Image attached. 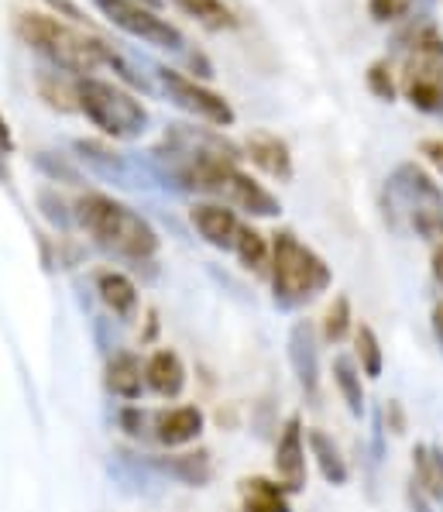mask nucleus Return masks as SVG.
<instances>
[{
    "mask_svg": "<svg viewBox=\"0 0 443 512\" xmlns=\"http://www.w3.org/2000/svg\"><path fill=\"white\" fill-rule=\"evenodd\" d=\"M189 220H193L196 234L220 251H234L237 238H241V227H244L241 217L234 214V207H227V203H196V207L189 210Z\"/></svg>",
    "mask_w": 443,
    "mask_h": 512,
    "instance_id": "10",
    "label": "nucleus"
},
{
    "mask_svg": "<svg viewBox=\"0 0 443 512\" xmlns=\"http://www.w3.org/2000/svg\"><path fill=\"white\" fill-rule=\"evenodd\" d=\"M76 224L104 251L128 262H148L158 251V234L128 203L107 193H83L76 200Z\"/></svg>",
    "mask_w": 443,
    "mask_h": 512,
    "instance_id": "2",
    "label": "nucleus"
},
{
    "mask_svg": "<svg viewBox=\"0 0 443 512\" xmlns=\"http://www.w3.org/2000/svg\"><path fill=\"white\" fill-rule=\"evenodd\" d=\"M18 38L35 49L42 59H49L55 69H66L73 73L76 80L79 76H93L100 66H110L114 73H121L124 80L131 86H141L145 90V80L128 66V59H121L107 42L100 38H90L86 31H79L66 21L52 18V14H38V11H25L18 14Z\"/></svg>",
    "mask_w": 443,
    "mask_h": 512,
    "instance_id": "1",
    "label": "nucleus"
},
{
    "mask_svg": "<svg viewBox=\"0 0 443 512\" xmlns=\"http://www.w3.org/2000/svg\"><path fill=\"white\" fill-rule=\"evenodd\" d=\"M97 11L104 14L114 28H121L124 35L138 38V42L152 45L162 52H183L186 38L176 25H169L165 18H158L155 7H148L145 0H93Z\"/></svg>",
    "mask_w": 443,
    "mask_h": 512,
    "instance_id": "7",
    "label": "nucleus"
},
{
    "mask_svg": "<svg viewBox=\"0 0 443 512\" xmlns=\"http://www.w3.org/2000/svg\"><path fill=\"white\" fill-rule=\"evenodd\" d=\"M73 100L79 114L107 138L131 141L148 131V110L121 83L100 80V76H79L73 80Z\"/></svg>",
    "mask_w": 443,
    "mask_h": 512,
    "instance_id": "4",
    "label": "nucleus"
},
{
    "mask_svg": "<svg viewBox=\"0 0 443 512\" xmlns=\"http://www.w3.org/2000/svg\"><path fill=\"white\" fill-rule=\"evenodd\" d=\"M268 272H272V299L279 310H299L310 299L327 293L330 282H334L330 265L292 231L275 234Z\"/></svg>",
    "mask_w": 443,
    "mask_h": 512,
    "instance_id": "3",
    "label": "nucleus"
},
{
    "mask_svg": "<svg viewBox=\"0 0 443 512\" xmlns=\"http://www.w3.org/2000/svg\"><path fill=\"white\" fill-rule=\"evenodd\" d=\"M385 416H389V420H392V430H395V433L406 430V416H402L399 403H389V406H385Z\"/></svg>",
    "mask_w": 443,
    "mask_h": 512,
    "instance_id": "31",
    "label": "nucleus"
},
{
    "mask_svg": "<svg viewBox=\"0 0 443 512\" xmlns=\"http://www.w3.org/2000/svg\"><path fill=\"white\" fill-rule=\"evenodd\" d=\"M158 471L183 485H207L213 475V464L207 454H176V458H158Z\"/></svg>",
    "mask_w": 443,
    "mask_h": 512,
    "instance_id": "22",
    "label": "nucleus"
},
{
    "mask_svg": "<svg viewBox=\"0 0 443 512\" xmlns=\"http://www.w3.org/2000/svg\"><path fill=\"white\" fill-rule=\"evenodd\" d=\"M183 14L196 21V25L210 28V31H227L237 25V14L231 11V4L224 0H172Z\"/></svg>",
    "mask_w": 443,
    "mask_h": 512,
    "instance_id": "21",
    "label": "nucleus"
},
{
    "mask_svg": "<svg viewBox=\"0 0 443 512\" xmlns=\"http://www.w3.org/2000/svg\"><path fill=\"white\" fill-rule=\"evenodd\" d=\"M406 499H409V509H413V512H430V499H426V492H423V488H419L416 482L409 485Z\"/></svg>",
    "mask_w": 443,
    "mask_h": 512,
    "instance_id": "30",
    "label": "nucleus"
},
{
    "mask_svg": "<svg viewBox=\"0 0 443 512\" xmlns=\"http://www.w3.org/2000/svg\"><path fill=\"white\" fill-rule=\"evenodd\" d=\"M389 200L406 214L419 238L443 241V189L416 162H402L389 179Z\"/></svg>",
    "mask_w": 443,
    "mask_h": 512,
    "instance_id": "6",
    "label": "nucleus"
},
{
    "mask_svg": "<svg viewBox=\"0 0 443 512\" xmlns=\"http://www.w3.org/2000/svg\"><path fill=\"white\" fill-rule=\"evenodd\" d=\"M275 475L289 492H303L306 488V430L299 416H289L286 427L279 433V444H275Z\"/></svg>",
    "mask_w": 443,
    "mask_h": 512,
    "instance_id": "9",
    "label": "nucleus"
},
{
    "mask_svg": "<svg viewBox=\"0 0 443 512\" xmlns=\"http://www.w3.org/2000/svg\"><path fill=\"white\" fill-rule=\"evenodd\" d=\"M419 152L430 159L433 169L443 172V138H423V141H419Z\"/></svg>",
    "mask_w": 443,
    "mask_h": 512,
    "instance_id": "29",
    "label": "nucleus"
},
{
    "mask_svg": "<svg viewBox=\"0 0 443 512\" xmlns=\"http://www.w3.org/2000/svg\"><path fill=\"white\" fill-rule=\"evenodd\" d=\"M413 482L423 488L426 499L433 502L437 509H443V451L430 444H419L413 451Z\"/></svg>",
    "mask_w": 443,
    "mask_h": 512,
    "instance_id": "17",
    "label": "nucleus"
},
{
    "mask_svg": "<svg viewBox=\"0 0 443 512\" xmlns=\"http://www.w3.org/2000/svg\"><path fill=\"white\" fill-rule=\"evenodd\" d=\"M155 80H158V90H162L179 110L193 114L196 121H207L213 128H231L237 121L234 107L227 104L217 90H210V86L189 80V76L176 73V69H165V66L155 69Z\"/></svg>",
    "mask_w": 443,
    "mask_h": 512,
    "instance_id": "8",
    "label": "nucleus"
},
{
    "mask_svg": "<svg viewBox=\"0 0 443 512\" xmlns=\"http://www.w3.org/2000/svg\"><path fill=\"white\" fill-rule=\"evenodd\" d=\"M152 423H155V416H152V413H145V409H124V413H121V427H124V433H128V437H134V440L148 437Z\"/></svg>",
    "mask_w": 443,
    "mask_h": 512,
    "instance_id": "28",
    "label": "nucleus"
},
{
    "mask_svg": "<svg viewBox=\"0 0 443 512\" xmlns=\"http://www.w3.org/2000/svg\"><path fill=\"white\" fill-rule=\"evenodd\" d=\"M145 385L162 399H176L186 389V365L176 351H155L145 365Z\"/></svg>",
    "mask_w": 443,
    "mask_h": 512,
    "instance_id": "14",
    "label": "nucleus"
},
{
    "mask_svg": "<svg viewBox=\"0 0 443 512\" xmlns=\"http://www.w3.org/2000/svg\"><path fill=\"white\" fill-rule=\"evenodd\" d=\"M145 4H148V7H155V4H158V0H145Z\"/></svg>",
    "mask_w": 443,
    "mask_h": 512,
    "instance_id": "35",
    "label": "nucleus"
},
{
    "mask_svg": "<svg viewBox=\"0 0 443 512\" xmlns=\"http://www.w3.org/2000/svg\"><path fill=\"white\" fill-rule=\"evenodd\" d=\"M402 93L416 110L443 117V31L437 25H423L413 35L402 69Z\"/></svg>",
    "mask_w": 443,
    "mask_h": 512,
    "instance_id": "5",
    "label": "nucleus"
},
{
    "mask_svg": "<svg viewBox=\"0 0 443 512\" xmlns=\"http://www.w3.org/2000/svg\"><path fill=\"white\" fill-rule=\"evenodd\" d=\"M49 4H55V7H62V11H66V18H76V21H79V18H83V14H79V11H76V7H73V4H69V0H49Z\"/></svg>",
    "mask_w": 443,
    "mask_h": 512,
    "instance_id": "34",
    "label": "nucleus"
},
{
    "mask_svg": "<svg viewBox=\"0 0 443 512\" xmlns=\"http://www.w3.org/2000/svg\"><path fill=\"white\" fill-rule=\"evenodd\" d=\"M244 152H248V159L258 165L261 172H268L272 179H292V152L289 145L282 141L279 135H272V131H251L248 138H244Z\"/></svg>",
    "mask_w": 443,
    "mask_h": 512,
    "instance_id": "13",
    "label": "nucleus"
},
{
    "mask_svg": "<svg viewBox=\"0 0 443 512\" xmlns=\"http://www.w3.org/2000/svg\"><path fill=\"white\" fill-rule=\"evenodd\" d=\"M413 0H368V14L378 21V25H389V21H399L409 14Z\"/></svg>",
    "mask_w": 443,
    "mask_h": 512,
    "instance_id": "27",
    "label": "nucleus"
},
{
    "mask_svg": "<svg viewBox=\"0 0 443 512\" xmlns=\"http://www.w3.org/2000/svg\"><path fill=\"white\" fill-rule=\"evenodd\" d=\"M203 423H207V420H203V413L196 406L165 409V413H155L152 437L162 447H186L203 433Z\"/></svg>",
    "mask_w": 443,
    "mask_h": 512,
    "instance_id": "12",
    "label": "nucleus"
},
{
    "mask_svg": "<svg viewBox=\"0 0 443 512\" xmlns=\"http://www.w3.org/2000/svg\"><path fill=\"white\" fill-rule=\"evenodd\" d=\"M107 389L114 392L117 399H141L145 392V365H141L138 354L131 351H117L114 358L107 361Z\"/></svg>",
    "mask_w": 443,
    "mask_h": 512,
    "instance_id": "15",
    "label": "nucleus"
},
{
    "mask_svg": "<svg viewBox=\"0 0 443 512\" xmlns=\"http://www.w3.org/2000/svg\"><path fill=\"white\" fill-rule=\"evenodd\" d=\"M433 279H437L440 289H443V241L433 248Z\"/></svg>",
    "mask_w": 443,
    "mask_h": 512,
    "instance_id": "33",
    "label": "nucleus"
},
{
    "mask_svg": "<svg viewBox=\"0 0 443 512\" xmlns=\"http://www.w3.org/2000/svg\"><path fill=\"white\" fill-rule=\"evenodd\" d=\"M234 255H237V262H241V269L268 272V265H272V244L265 241V234H258L255 227L244 224L241 238L234 244Z\"/></svg>",
    "mask_w": 443,
    "mask_h": 512,
    "instance_id": "23",
    "label": "nucleus"
},
{
    "mask_svg": "<svg viewBox=\"0 0 443 512\" xmlns=\"http://www.w3.org/2000/svg\"><path fill=\"white\" fill-rule=\"evenodd\" d=\"M354 351H358L361 372H365L368 378H382V368H385L382 341H378V334L368 324L354 327Z\"/></svg>",
    "mask_w": 443,
    "mask_h": 512,
    "instance_id": "24",
    "label": "nucleus"
},
{
    "mask_svg": "<svg viewBox=\"0 0 443 512\" xmlns=\"http://www.w3.org/2000/svg\"><path fill=\"white\" fill-rule=\"evenodd\" d=\"M368 90L375 93L378 100H395V90H399V86H395V80H392V66H389V59H375L368 66Z\"/></svg>",
    "mask_w": 443,
    "mask_h": 512,
    "instance_id": "26",
    "label": "nucleus"
},
{
    "mask_svg": "<svg viewBox=\"0 0 443 512\" xmlns=\"http://www.w3.org/2000/svg\"><path fill=\"white\" fill-rule=\"evenodd\" d=\"M289 361L296 382L303 385L306 396H316V385H320V344H316V327L310 320H299L289 334Z\"/></svg>",
    "mask_w": 443,
    "mask_h": 512,
    "instance_id": "11",
    "label": "nucleus"
},
{
    "mask_svg": "<svg viewBox=\"0 0 443 512\" xmlns=\"http://www.w3.org/2000/svg\"><path fill=\"white\" fill-rule=\"evenodd\" d=\"M351 327H354L351 299H347V296H337L334 303H330L327 317H323V337H327L330 344H340L347 334H351Z\"/></svg>",
    "mask_w": 443,
    "mask_h": 512,
    "instance_id": "25",
    "label": "nucleus"
},
{
    "mask_svg": "<svg viewBox=\"0 0 443 512\" xmlns=\"http://www.w3.org/2000/svg\"><path fill=\"white\" fill-rule=\"evenodd\" d=\"M241 502H244V512H292L289 488L268 482V478H244Z\"/></svg>",
    "mask_w": 443,
    "mask_h": 512,
    "instance_id": "18",
    "label": "nucleus"
},
{
    "mask_svg": "<svg viewBox=\"0 0 443 512\" xmlns=\"http://www.w3.org/2000/svg\"><path fill=\"white\" fill-rule=\"evenodd\" d=\"M306 444H310V454H313L316 468H320V475L327 478L330 485H347L351 471H347V461H344V454H340V447L334 444V437H327L323 430H310L306 433Z\"/></svg>",
    "mask_w": 443,
    "mask_h": 512,
    "instance_id": "19",
    "label": "nucleus"
},
{
    "mask_svg": "<svg viewBox=\"0 0 443 512\" xmlns=\"http://www.w3.org/2000/svg\"><path fill=\"white\" fill-rule=\"evenodd\" d=\"M334 385L340 392V399L347 403V413L351 416H365V385H361V365L347 354H337L334 358Z\"/></svg>",
    "mask_w": 443,
    "mask_h": 512,
    "instance_id": "20",
    "label": "nucleus"
},
{
    "mask_svg": "<svg viewBox=\"0 0 443 512\" xmlns=\"http://www.w3.org/2000/svg\"><path fill=\"white\" fill-rule=\"evenodd\" d=\"M430 324H433V334H437V344L443 348V299L437 306H433V317H430Z\"/></svg>",
    "mask_w": 443,
    "mask_h": 512,
    "instance_id": "32",
    "label": "nucleus"
},
{
    "mask_svg": "<svg viewBox=\"0 0 443 512\" xmlns=\"http://www.w3.org/2000/svg\"><path fill=\"white\" fill-rule=\"evenodd\" d=\"M97 293L114 317L131 320L134 313H138V286H134L124 272H114V269L100 272L97 275Z\"/></svg>",
    "mask_w": 443,
    "mask_h": 512,
    "instance_id": "16",
    "label": "nucleus"
}]
</instances>
